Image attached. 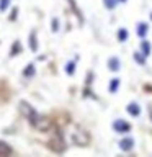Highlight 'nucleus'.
I'll return each mask as SVG.
<instances>
[{
    "mask_svg": "<svg viewBox=\"0 0 152 157\" xmlns=\"http://www.w3.org/2000/svg\"><path fill=\"white\" fill-rule=\"evenodd\" d=\"M113 128L118 131V132H127L131 129V126L127 124L126 121H123V120H118V121H115V124H113Z\"/></svg>",
    "mask_w": 152,
    "mask_h": 157,
    "instance_id": "1",
    "label": "nucleus"
},
{
    "mask_svg": "<svg viewBox=\"0 0 152 157\" xmlns=\"http://www.w3.org/2000/svg\"><path fill=\"white\" fill-rule=\"evenodd\" d=\"M132 144H134V141H132V139H124V141L120 142V147H121L123 151H129L131 147H132Z\"/></svg>",
    "mask_w": 152,
    "mask_h": 157,
    "instance_id": "2",
    "label": "nucleus"
},
{
    "mask_svg": "<svg viewBox=\"0 0 152 157\" xmlns=\"http://www.w3.org/2000/svg\"><path fill=\"white\" fill-rule=\"evenodd\" d=\"M127 111H129L131 115H134V116H137V115H139V106H137L136 103H131V105L127 106Z\"/></svg>",
    "mask_w": 152,
    "mask_h": 157,
    "instance_id": "3",
    "label": "nucleus"
},
{
    "mask_svg": "<svg viewBox=\"0 0 152 157\" xmlns=\"http://www.w3.org/2000/svg\"><path fill=\"white\" fill-rule=\"evenodd\" d=\"M110 69H111V71H118V69H120V61H118L116 57L110 59Z\"/></svg>",
    "mask_w": 152,
    "mask_h": 157,
    "instance_id": "4",
    "label": "nucleus"
},
{
    "mask_svg": "<svg viewBox=\"0 0 152 157\" xmlns=\"http://www.w3.org/2000/svg\"><path fill=\"white\" fill-rule=\"evenodd\" d=\"M137 33H139V36H146V33H147V25H146V23H139Z\"/></svg>",
    "mask_w": 152,
    "mask_h": 157,
    "instance_id": "5",
    "label": "nucleus"
},
{
    "mask_svg": "<svg viewBox=\"0 0 152 157\" xmlns=\"http://www.w3.org/2000/svg\"><path fill=\"white\" fill-rule=\"evenodd\" d=\"M118 85H120V80H118V78H115V80L111 82V85H110V90H111V92H115L116 88H118Z\"/></svg>",
    "mask_w": 152,
    "mask_h": 157,
    "instance_id": "6",
    "label": "nucleus"
},
{
    "mask_svg": "<svg viewBox=\"0 0 152 157\" xmlns=\"http://www.w3.org/2000/svg\"><path fill=\"white\" fill-rule=\"evenodd\" d=\"M105 5H106L108 8H113L116 5V0H105Z\"/></svg>",
    "mask_w": 152,
    "mask_h": 157,
    "instance_id": "7",
    "label": "nucleus"
},
{
    "mask_svg": "<svg viewBox=\"0 0 152 157\" xmlns=\"http://www.w3.org/2000/svg\"><path fill=\"white\" fill-rule=\"evenodd\" d=\"M142 48H144V54L147 56V54H149V51H150V46H149V43H142Z\"/></svg>",
    "mask_w": 152,
    "mask_h": 157,
    "instance_id": "8",
    "label": "nucleus"
},
{
    "mask_svg": "<svg viewBox=\"0 0 152 157\" xmlns=\"http://www.w3.org/2000/svg\"><path fill=\"white\" fill-rule=\"evenodd\" d=\"M126 36H127L126 29H121V31H120V39H121V41H124V39H126Z\"/></svg>",
    "mask_w": 152,
    "mask_h": 157,
    "instance_id": "9",
    "label": "nucleus"
},
{
    "mask_svg": "<svg viewBox=\"0 0 152 157\" xmlns=\"http://www.w3.org/2000/svg\"><path fill=\"white\" fill-rule=\"evenodd\" d=\"M7 3H8V0H2V3H0V10H5Z\"/></svg>",
    "mask_w": 152,
    "mask_h": 157,
    "instance_id": "10",
    "label": "nucleus"
},
{
    "mask_svg": "<svg viewBox=\"0 0 152 157\" xmlns=\"http://www.w3.org/2000/svg\"><path fill=\"white\" fill-rule=\"evenodd\" d=\"M67 72H69V74H72V72H74V64H69V67H67Z\"/></svg>",
    "mask_w": 152,
    "mask_h": 157,
    "instance_id": "11",
    "label": "nucleus"
},
{
    "mask_svg": "<svg viewBox=\"0 0 152 157\" xmlns=\"http://www.w3.org/2000/svg\"><path fill=\"white\" fill-rule=\"evenodd\" d=\"M136 59H137V61H139L141 64H144V59H142V57L139 56V54H136Z\"/></svg>",
    "mask_w": 152,
    "mask_h": 157,
    "instance_id": "12",
    "label": "nucleus"
},
{
    "mask_svg": "<svg viewBox=\"0 0 152 157\" xmlns=\"http://www.w3.org/2000/svg\"><path fill=\"white\" fill-rule=\"evenodd\" d=\"M121 2H126V0H121Z\"/></svg>",
    "mask_w": 152,
    "mask_h": 157,
    "instance_id": "13",
    "label": "nucleus"
}]
</instances>
